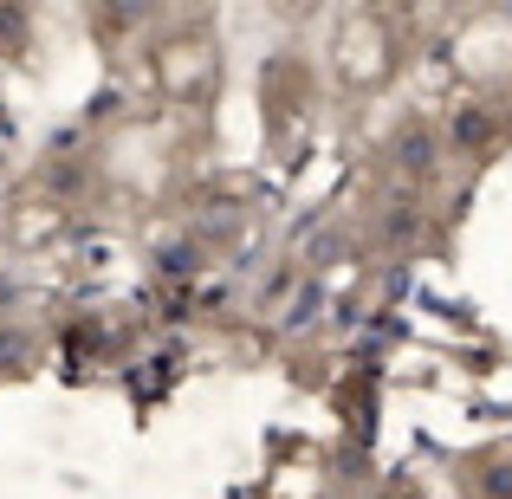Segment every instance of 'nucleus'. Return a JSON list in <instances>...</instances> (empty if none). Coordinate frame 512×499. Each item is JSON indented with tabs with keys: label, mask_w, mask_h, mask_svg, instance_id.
<instances>
[{
	"label": "nucleus",
	"mask_w": 512,
	"mask_h": 499,
	"mask_svg": "<svg viewBox=\"0 0 512 499\" xmlns=\"http://www.w3.org/2000/svg\"><path fill=\"white\" fill-rule=\"evenodd\" d=\"M441 143H448V156H467V163H500L512 150V117L487 98H461L441 117Z\"/></svg>",
	"instance_id": "obj_1"
},
{
	"label": "nucleus",
	"mask_w": 512,
	"mask_h": 499,
	"mask_svg": "<svg viewBox=\"0 0 512 499\" xmlns=\"http://www.w3.org/2000/svg\"><path fill=\"white\" fill-rule=\"evenodd\" d=\"M383 156H389V169L402 175V188H428L441 175V156H448V143H441V124H428V117H409V124L396 130V137L383 143Z\"/></svg>",
	"instance_id": "obj_2"
},
{
	"label": "nucleus",
	"mask_w": 512,
	"mask_h": 499,
	"mask_svg": "<svg viewBox=\"0 0 512 499\" xmlns=\"http://www.w3.org/2000/svg\"><path fill=\"white\" fill-rule=\"evenodd\" d=\"M461 487L467 499H512V448H487L461 461Z\"/></svg>",
	"instance_id": "obj_3"
},
{
	"label": "nucleus",
	"mask_w": 512,
	"mask_h": 499,
	"mask_svg": "<svg viewBox=\"0 0 512 499\" xmlns=\"http://www.w3.org/2000/svg\"><path fill=\"white\" fill-rule=\"evenodd\" d=\"M376 234H383V247L409 253L415 240H422V201H415V195H389L383 214H376Z\"/></svg>",
	"instance_id": "obj_4"
},
{
	"label": "nucleus",
	"mask_w": 512,
	"mask_h": 499,
	"mask_svg": "<svg viewBox=\"0 0 512 499\" xmlns=\"http://www.w3.org/2000/svg\"><path fill=\"white\" fill-rule=\"evenodd\" d=\"M39 370V331L0 325V376H33Z\"/></svg>",
	"instance_id": "obj_5"
},
{
	"label": "nucleus",
	"mask_w": 512,
	"mask_h": 499,
	"mask_svg": "<svg viewBox=\"0 0 512 499\" xmlns=\"http://www.w3.org/2000/svg\"><path fill=\"white\" fill-rule=\"evenodd\" d=\"M26 39H33V13L0 7V59H26Z\"/></svg>",
	"instance_id": "obj_6"
}]
</instances>
